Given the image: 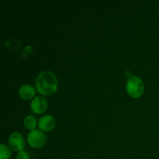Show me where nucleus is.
<instances>
[{
    "instance_id": "f03ea898",
    "label": "nucleus",
    "mask_w": 159,
    "mask_h": 159,
    "mask_svg": "<svg viewBox=\"0 0 159 159\" xmlns=\"http://www.w3.org/2000/svg\"><path fill=\"white\" fill-rule=\"evenodd\" d=\"M126 89L129 96L134 98L139 97L144 91V82L140 78L137 76H131L127 80Z\"/></svg>"
},
{
    "instance_id": "9d476101",
    "label": "nucleus",
    "mask_w": 159,
    "mask_h": 159,
    "mask_svg": "<svg viewBox=\"0 0 159 159\" xmlns=\"http://www.w3.org/2000/svg\"><path fill=\"white\" fill-rule=\"evenodd\" d=\"M29 155L25 151H22V152H20L18 153L16 156V159H29Z\"/></svg>"
},
{
    "instance_id": "39448f33",
    "label": "nucleus",
    "mask_w": 159,
    "mask_h": 159,
    "mask_svg": "<svg viewBox=\"0 0 159 159\" xmlns=\"http://www.w3.org/2000/svg\"><path fill=\"white\" fill-rule=\"evenodd\" d=\"M30 107L34 113L40 114L46 111L48 108V101L43 96H37L31 101Z\"/></svg>"
},
{
    "instance_id": "1a4fd4ad",
    "label": "nucleus",
    "mask_w": 159,
    "mask_h": 159,
    "mask_svg": "<svg viewBox=\"0 0 159 159\" xmlns=\"http://www.w3.org/2000/svg\"><path fill=\"white\" fill-rule=\"evenodd\" d=\"M11 156V151L5 144L0 145V159H9Z\"/></svg>"
},
{
    "instance_id": "0eeeda50",
    "label": "nucleus",
    "mask_w": 159,
    "mask_h": 159,
    "mask_svg": "<svg viewBox=\"0 0 159 159\" xmlns=\"http://www.w3.org/2000/svg\"><path fill=\"white\" fill-rule=\"evenodd\" d=\"M35 94V89L30 85H22L19 89V95L24 99H30Z\"/></svg>"
},
{
    "instance_id": "6e6552de",
    "label": "nucleus",
    "mask_w": 159,
    "mask_h": 159,
    "mask_svg": "<svg viewBox=\"0 0 159 159\" xmlns=\"http://www.w3.org/2000/svg\"><path fill=\"white\" fill-rule=\"evenodd\" d=\"M24 126L28 129L30 130H34L35 127L37 126V120L35 116L29 115L24 119Z\"/></svg>"
},
{
    "instance_id": "20e7f679",
    "label": "nucleus",
    "mask_w": 159,
    "mask_h": 159,
    "mask_svg": "<svg viewBox=\"0 0 159 159\" xmlns=\"http://www.w3.org/2000/svg\"><path fill=\"white\" fill-rule=\"evenodd\" d=\"M9 144L11 148L16 152H22L25 147L24 139L23 136L18 132H14L11 134L9 138Z\"/></svg>"
},
{
    "instance_id": "423d86ee",
    "label": "nucleus",
    "mask_w": 159,
    "mask_h": 159,
    "mask_svg": "<svg viewBox=\"0 0 159 159\" xmlns=\"http://www.w3.org/2000/svg\"><path fill=\"white\" fill-rule=\"evenodd\" d=\"M38 127L43 131H50L55 127V120L51 115H44L39 119Z\"/></svg>"
},
{
    "instance_id": "f257e3e1",
    "label": "nucleus",
    "mask_w": 159,
    "mask_h": 159,
    "mask_svg": "<svg viewBox=\"0 0 159 159\" xmlns=\"http://www.w3.org/2000/svg\"><path fill=\"white\" fill-rule=\"evenodd\" d=\"M36 88L42 95H51L57 89V79L55 75L51 71L40 72L36 79Z\"/></svg>"
},
{
    "instance_id": "7ed1b4c3",
    "label": "nucleus",
    "mask_w": 159,
    "mask_h": 159,
    "mask_svg": "<svg viewBox=\"0 0 159 159\" xmlns=\"http://www.w3.org/2000/svg\"><path fill=\"white\" fill-rule=\"evenodd\" d=\"M27 141L32 148H38L42 147L46 142V136L43 131L39 130H32L27 136Z\"/></svg>"
}]
</instances>
